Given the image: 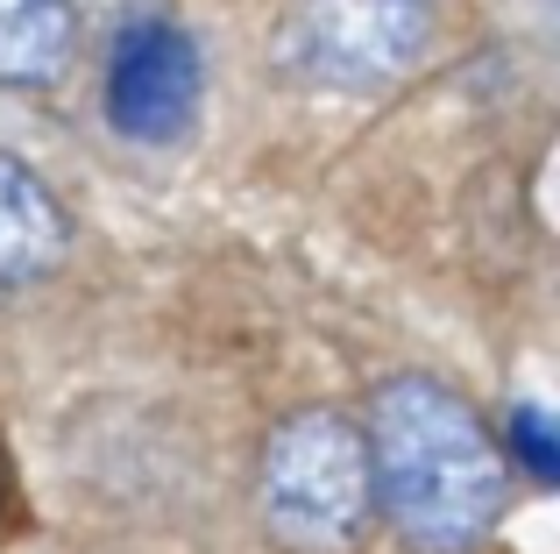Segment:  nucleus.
I'll return each mask as SVG.
<instances>
[{"instance_id": "2", "label": "nucleus", "mask_w": 560, "mask_h": 554, "mask_svg": "<svg viewBox=\"0 0 560 554\" xmlns=\"http://www.w3.org/2000/svg\"><path fill=\"white\" fill-rule=\"evenodd\" d=\"M376 519L370 441L341 413H299L262 448V527L284 554H355Z\"/></svg>"}, {"instance_id": "1", "label": "nucleus", "mask_w": 560, "mask_h": 554, "mask_svg": "<svg viewBox=\"0 0 560 554\" xmlns=\"http://www.w3.org/2000/svg\"><path fill=\"white\" fill-rule=\"evenodd\" d=\"M376 505L419 554H468L504 519L511 476L490 427L433 377H390L370 413Z\"/></svg>"}, {"instance_id": "5", "label": "nucleus", "mask_w": 560, "mask_h": 554, "mask_svg": "<svg viewBox=\"0 0 560 554\" xmlns=\"http://www.w3.org/2000/svg\"><path fill=\"white\" fill-rule=\"evenodd\" d=\"M65 242H71V228H65L57 193L22 157H0V291L36 285L65 256Z\"/></svg>"}, {"instance_id": "4", "label": "nucleus", "mask_w": 560, "mask_h": 554, "mask_svg": "<svg viewBox=\"0 0 560 554\" xmlns=\"http://www.w3.org/2000/svg\"><path fill=\"white\" fill-rule=\"evenodd\" d=\"M199 107V50L171 22H136L114 36L107 57V114L136 142H171Z\"/></svg>"}, {"instance_id": "6", "label": "nucleus", "mask_w": 560, "mask_h": 554, "mask_svg": "<svg viewBox=\"0 0 560 554\" xmlns=\"http://www.w3.org/2000/svg\"><path fill=\"white\" fill-rule=\"evenodd\" d=\"M79 8L71 0H0V85H50L71 65Z\"/></svg>"}, {"instance_id": "7", "label": "nucleus", "mask_w": 560, "mask_h": 554, "mask_svg": "<svg viewBox=\"0 0 560 554\" xmlns=\"http://www.w3.org/2000/svg\"><path fill=\"white\" fill-rule=\"evenodd\" d=\"M511 448L525 455V470L539 476V484H553L560 476V448H553V419L539 413V405H518L511 413Z\"/></svg>"}, {"instance_id": "8", "label": "nucleus", "mask_w": 560, "mask_h": 554, "mask_svg": "<svg viewBox=\"0 0 560 554\" xmlns=\"http://www.w3.org/2000/svg\"><path fill=\"white\" fill-rule=\"evenodd\" d=\"M71 8H85V14H100V22H114V36H121V28L150 22L156 0H71Z\"/></svg>"}, {"instance_id": "3", "label": "nucleus", "mask_w": 560, "mask_h": 554, "mask_svg": "<svg viewBox=\"0 0 560 554\" xmlns=\"http://www.w3.org/2000/svg\"><path fill=\"white\" fill-rule=\"evenodd\" d=\"M433 0H305L284 57L319 85H390L419 65Z\"/></svg>"}]
</instances>
